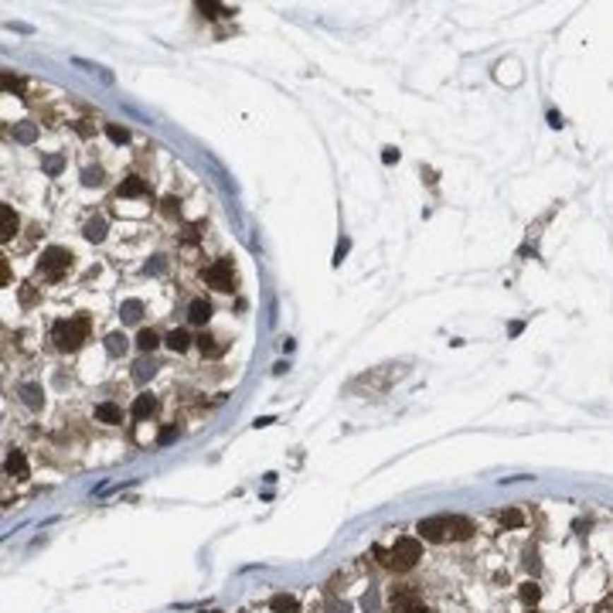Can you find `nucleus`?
Listing matches in <instances>:
<instances>
[{
  "label": "nucleus",
  "instance_id": "3",
  "mask_svg": "<svg viewBox=\"0 0 613 613\" xmlns=\"http://www.w3.org/2000/svg\"><path fill=\"white\" fill-rule=\"evenodd\" d=\"M69 266H72V252L69 249L52 246V249L41 252V273H44L48 280H61V276L69 273Z\"/></svg>",
  "mask_w": 613,
  "mask_h": 613
},
{
  "label": "nucleus",
  "instance_id": "27",
  "mask_svg": "<svg viewBox=\"0 0 613 613\" xmlns=\"http://www.w3.org/2000/svg\"><path fill=\"white\" fill-rule=\"evenodd\" d=\"M399 613H429V610H426L422 603H409V607H403V610H399Z\"/></svg>",
  "mask_w": 613,
  "mask_h": 613
},
{
  "label": "nucleus",
  "instance_id": "18",
  "mask_svg": "<svg viewBox=\"0 0 613 613\" xmlns=\"http://www.w3.org/2000/svg\"><path fill=\"white\" fill-rule=\"evenodd\" d=\"M106 351H109V355H123V351H126V338H123V334H109V338H106Z\"/></svg>",
  "mask_w": 613,
  "mask_h": 613
},
{
  "label": "nucleus",
  "instance_id": "28",
  "mask_svg": "<svg viewBox=\"0 0 613 613\" xmlns=\"http://www.w3.org/2000/svg\"><path fill=\"white\" fill-rule=\"evenodd\" d=\"M174 436H177V429H174V426H167V429H164V433H160V443H171Z\"/></svg>",
  "mask_w": 613,
  "mask_h": 613
},
{
  "label": "nucleus",
  "instance_id": "22",
  "mask_svg": "<svg viewBox=\"0 0 613 613\" xmlns=\"http://www.w3.org/2000/svg\"><path fill=\"white\" fill-rule=\"evenodd\" d=\"M20 392H24V403L28 405H41V388L38 385H24Z\"/></svg>",
  "mask_w": 613,
  "mask_h": 613
},
{
  "label": "nucleus",
  "instance_id": "14",
  "mask_svg": "<svg viewBox=\"0 0 613 613\" xmlns=\"http://www.w3.org/2000/svg\"><path fill=\"white\" fill-rule=\"evenodd\" d=\"M188 345H191V334H188V331H181V327H177V331H171V334H167V347H171V351H184Z\"/></svg>",
  "mask_w": 613,
  "mask_h": 613
},
{
  "label": "nucleus",
  "instance_id": "12",
  "mask_svg": "<svg viewBox=\"0 0 613 613\" xmlns=\"http://www.w3.org/2000/svg\"><path fill=\"white\" fill-rule=\"evenodd\" d=\"M119 194H123V198H140V194H147L143 177H126V181L119 184Z\"/></svg>",
  "mask_w": 613,
  "mask_h": 613
},
{
  "label": "nucleus",
  "instance_id": "17",
  "mask_svg": "<svg viewBox=\"0 0 613 613\" xmlns=\"http://www.w3.org/2000/svg\"><path fill=\"white\" fill-rule=\"evenodd\" d=\"M140 314H143V304H140V300H126V304H123V321H140Z\"/></svg>",
  "mask_w": 613,
  "mask_h": 613
},
{
  "label": "nucleus",
  "instance_id": "13",
  "mask_svg": "<svg viewBox=\"0 0 613 613\" xmlns=\"http://www.w3.org/2000/svg\"><path fill=\"white\" fill-rule=\"evenodd\" d=\"M85 239L89 242H102L106 239V218H89L85 222Z\"/></svg>",
  "mask_w": 613,
  "mask_h": 613
},
{
  "label": "nucleus",
  "instance_id": "1",
  "mask_svg": "<svg viewBox=\"0 0 613 613\" xmlns=\"http://www.w3.org/2000/svg\"><path fill=\"white\" fill-rule=\"evenodd\" d=\"M89 334V317H69V321H58L55 331H52V341H55L61 351H76Z\"/></svg>",
  "mask_w": 613,
  "mask_h": 613
},
{
  "label": "nucleus",
  "instance_id": "26",
  "mask_svg": "<svg viewBox=\"0 0 613 613\" xmlns=\"http://www.w3.org/2000/svg\"><path fill=\"white\" fill-rule=\"evenodd\" d=\"M82 181H85V184H102V174H99V171H93V167H89V171L82 174Z\"/></svg>",
  "mask_w": 613,
  "mask_h": 613
},
{
  "label": "nucleus",
  "instance_id": "5",
  "mask_svg": "<svg viewBox=\"0 0 613 613\" xmlns=\"http://www.w3.org/2000/svg\"><path fill=\"white\" fill-rule=\"evenodd\" d=\"M419 532L426 542H443L450 538V515H440V518H426L419 521Z\"/></svg>",
  "mask_w": 613,
  "mask_h": 613
},
{
  "label": "nucleus",
  "instance_id": "24",
  "mask_svg": "<svg viewBox=\"0 0 613 613\" xmlns=\"http://www.w3.org/2000/svg\"><path fill=\"white\" fill-rule=\"evenodd\" d=\"M160 205H164V215H167V218H174V215H177V211H181V205H177V198H164V201H160Z\"/></svg>",
  "mask_w": 613,
  "mask_h": 613
},
{
  "label": "nucleus",
  "instance_id": "6",
  "mask_svg": "<svg viewBox=\"0 0 613 613\" xmlns=\"http://www.w3.org/2000/svg\"><path fill=\"white\" fill-rule=\"evenodd\" d=\"M198 347H201V355H205V358H218V355H225V351H229V341H225L222 334L201 331V338H198Z\"/></svg>",
  "mask_w": 613,
  "mask_h": 613
},
{
  "label": "nucleus",
  "instance_id": "10",
  "mask_svg": "<svg viewBox=\"0 0 613 613\" xmlns=\"http://www.w3.org/2000/svg\"><path fill=\"white\" fill-rule=\"evenodd\" d=\"M0 222H4V232H0V239L7 242L14 232H18V215H14V208L11 205H0Z\"/></svg>",
  "mask_w": 613,
  "mask_h": 613
},
{
  "label": "nucleus",
  "instance_id": "11",
  "mask_svg": "<svg viewBox=\"0 0 613 613\" xmlns=\"http://www.w3.org/2000/svg\"><path fill=\"white\" fill-rule=\"evenodd\" d=\"M153 409H157V399H153V395H136L130 412H133V419H147Z\"/></svg>",
  "mask_w": 613,
  "mask_h": 613
},
{
  "label": "nucleus",
  "instance_id": "4",
  "mask_svg": "<svg viewBox=\"0 0 613 613\" xmlns=\"http://www.w3.org/2000/svg\"><path fill=\"white\" fill-rule=\"evenodd\" d=\"M205 280H208V287L215 290H232L235 287V266H232V259H218V263H211L208 269H205Z\"/></svg>",
  "mask_w": 613,
  "mask_h": 613
},
{
  "label": "nucleus",
  "instance_id": "7",
  "mask_svg": "<svg viewBox=\"0 0 613 613\" xmlns=\"http://www.w3.org/2000/svg\"><path fill=\"white\" fill-rule=\"evenodd\" d=\"M188 321L198 327H205L211 321V304L208 300H191V306H188Z\"/></svg>",
  "mask_w": 613,
  "mask_h": 613
},
{
  "label": "nucleus",
  "instance_id": "2",
  "mask_svg": "<svg viewBox=\"0 0 613 613\" xmlns=\"http://www.w3.org/2000/svg\"><path fill=\"white\" fill-rule=\"evenodd\" d=\"M422 559V542L419 538H399L395 545H392V552H388V566L392 569H412L416 562Z\"/></svg>",
  "mask_w": 613,
  "mask_h": 613
},
{
  "label": "nucleus",
  "instance_id": "16",
  "mask_svg": "<svg viewBox=\"0 0 613 613\" xmlns=\"http://www.w3.org/2000/svg\"><path fill=\"white\" fill-rule=\"evenodd\" d=\"M24 470H28V463H24V457L14 450V453L7 457V474H11V477H14V474H18V477H24Z\"/></svg>",
  "mask_w": 613,
  "mask_h": 613
},
{
  "label": "nucleus",
  "instance_id": "23",
  "mask_svg": "<svg viewBox=\"0 0 613 613\" xmlns=\"http://www.w3.org/2000/svg\"><path fill=\"white\" fill-rule=\"evenodd\" d=\"M525 518H521V511H501V525H508V528H518Z\"/></svg>",
  "mask_w": 613,
  "mask_h": 613
},
{
  "label": "nucleus",
  "instance_id": "21",
  "mask_svg": "<svg viewBox=\"0 0 613 613\" xmlns=\"http://www.w3.org/2000/svg\"><path fill=\"white\" fill-rule=\"evenodd\" d=\"M106 136H109L113 143H126V140H130V130H126V126H106Z\"/></svg>",
  "mask_w": 613,
  "mask_h": 613
},
{
  "label": "nucleus",
  "instance_id": "19",
  "mask_svg": "<svg viewBox=\"0 0 613 613\" xmlns=\"http://www.w3.org/2000/svg\"><path fill=\"white\" fill-rule=\"evenodd\" d=\"M153 362H140V364H133V379L136 382H147V379H153Z\"/></svg>",
  "mask_w": 613,
  "mask_h": 613
},
{
  "label": "nucleus",
  "instance_id": "8",
  "mask_svg": "<svg viewBox=\"0 0 613 613\" xmlns=\"http://www.w3.org/2000/svg\"><path fill=\"white\" fill-rule=\"evenodd\" d=\"M269 610H273V613H297V610H300V603H297V596L276 593L273 600H269Z\"/></svg>",
  "mask_w": 613,
  "mask_h": 613
},
{
  "label": "nucleus",
  "instance_id": "29",
  "mask_svg": "<svg viewBox=\"0 0 613 613\" xmlns=\"http://www.w3.org/2000/svg\"><path fill=\"white\" fill-rule=\"evenodd\" d=\"M198 232H201V225H191V229H188V235H184V239H188V242H198Z\"/></svg>",
  "mask_w": 613,
  "mask_h": 613
},
{
  "label": "nucleus",
  "instance_id": "15",
  "mask_svg": "<svg viewBox=\"0 0 613 613\" xmlns=\"http://www.w3.org/2000/svg\"><path fill=\"white\" fill-rule=\"evenodd\" d=\"M157 345H160L157 331H140V338H136V347H140V351H153Z\"/></svg>",
  "mask_w": 613,
  "mask_h": 613
},
{
  "label": "nucleus",
  "instance_id": "25",
  "mask_svg": "<svg viewBox=\"0 0 613 613\" xmlns=\"http://www.w3.org/2000/svg\"><path fill=\"white\" fill-rule=\"evenodd\" d=\"M198 7H201L208 18H222V14H229V11H225V7H218V4H198Z\"/></svg>",
  "mask_w": 613,
  "mask_h": 613
},
{
  "label": "nucleus",
  "instance_id": "9",
  "mask_svg": "<svg viewBox=\"0 0 613 613\" xmlns=\"http://www.w3.org/2000/svg\"><path fill=\"white\" fill-rule=\"evenodd\" d=\"M96 419L109 422V426H113V422H123V409H119L116 403H99L96 405Z\"/></svg>",
  "mask_w": 613,
  "mask_h": 613
},
{
  "label": "nucleus",
  "instance_id": "20",
  "mask_svg": "<svg viewBox=\"0 0 613 613\" xmlns=\"http://www.w3.org/2000/svg\"><path fill=\"white\" fill-rule=\"evenodd\" d=\"M538 596H542L538 583H521V600L525 603H538Z\"/></svg>",
  "mask_w": 613,
  "mask_h": 613
}]
</instances>
